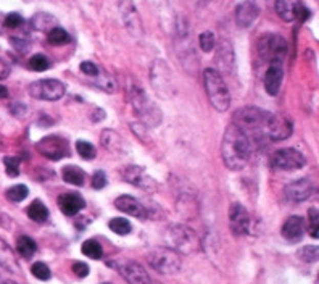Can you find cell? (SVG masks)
<instances>
[{
  "label": "cell",
  "mask_w": 319,
  "mask_h": 284,
  "mask_svg": "<svg viewBox=\"0 0 319 284\" xmlns=\"http://www.w3.org/2000/svg\"><path fill=\"white\" fill-rule=\"evenodd\" d=\"M223 160L226 167L232 171H239L247 167L251 155V142L250 139L242 133V129L237 128L234 123L229 125L224 137H223V147H221Z\"/></svg>",
  "instance_id": "1"
},
{
  "label": "cell",
  "mask_w": 319,
  "mask_h": 284,
  "mask_svg": "<svg viewBox=\"0 0 319 284\" xmlns=\"http://www.w3.org/2000/svg\"><path fill=\"white\" fill-rule=\"evenodd\" d=\"M272 113L261 110L258 107H244L239 108L234 113V125L242 129L250 142L253 140H261L268 139L266 131H268V123Z\"/></svg>",
  "instance_id": "2"
},
{
  "label": "cell",
  "mask_w": 319,
  "mask_h": 284,
  "mask_svg": "<svg viewBox=\"0 0 319 284\" xmlns=\"http://www.w3.org/2000/svg\"><path fill=\"white\" fill-rule=\"evenodd\" d=\"M164 241H166V246L173 249L174 252L184 255L195 254L200 249V241L197 233L192 228L182 223H174L168 226L166 233H164Z\"/></svg>",
  "instance_id": "3"
},
{
  "label": "cell",
  "mask_w": 319,
  "mask_h": 284,
  "mask_svg": "<svg viewBox=\"0 0 319 284\" xmlns=\"http://www.w3.org/2000/svg\"><path fill=\"white\" fill-rule=\"evenodd\" d=\"M203 83L206 95L210 99V104L213 105L215 110L226 112L230 107V92L229 87L223 78V74L215 68H206L203 71Z\"/></svg>",
  "instance_id": "4"
},
{
  "label": "cell",
  "mask_w": 319,
  "mask_h": 284,
  "mask_svg": "<svg viewBox=\"0 0 319 284\" xmlns=\"http://www.w3.org/2000/svg\"><path fill=\"white\" fill-rule=\"evenodd\" d=\"M129 97H131V105L136 110V113L140 116V119L150 128H157L161 125V110L155 105L148 94L140 89L137 86H133L129 89Z\"/></svg>",
  "instance_id": "5"
},
{
  "label": "cell",
  "mask_w": 319,
  "mask_h": 284,
  "mask_svg": "<svg viewBox=\"0 0 319 284\" xmlns=\"http://www.w3.org/2000/svg\"><path fill=\"white\" fill-rule=\"evenodd\" d=\"M257 52L263 62H268L269 65L272 63L282 65V62L287 57L289 46H287V40L282 36L268 32V34L260 36L257 42Z\"/></svg>",
  "instance_id": "6"
},
{
  "label": "cell",
  "mask_w": 319,
  "mask_h": 284,
  "mask_svg": "<svg viewBox=\"0 0 319 284\" xmlns=\"http://www.w3.org/2000/svg\"><path fill=\"white\" fill-rule=\"evenodd\" d=\"M148 265L161 275H174L181 270V257L169 247H157L147 255Z\"/></svg>",
  "instance_id": "7"
},
{
  "label": "cell",
  "mask_w": 319,
  "mask_h": 284,
  "mask_svg": "<svg viewBox=\"0 0 319 284\" xmlns=\"http://www.w3.org/2000/svg\"><path fill=\"white\" fill-rule=\"evenodd\" d=\"M118 7H119V16L123 19V25L129 32V36L134 37L136 40L144 39L145 34L144 25H142V18L133 0H119Z\"/></svg>",
  "instance_id": "8"
},
{
  "label": "cell",
  "mask_w": 319,
  "mask_h": 284,
  "mask_svg": "<svg viewBox=\"0 0 319 284\" xmlns=\"http://www.w3.org/2000/svg\"><path fill=\"white\" fill-rule=\"evenodd\" d=\"M29 95L37 100H58L67 92V87L58 79H40L29 84Z\"/></svg>",
  "instance_id": "9"
},
{
  "label": "cell",
  "mask_w": 319,
  "mask_h": 284,
  "mask_svg": "<svg viewBox=\"0 0 319 284\" xmlns=\"http://www.w3.org/2000/svg\"><path fill=\"white\" fill-rule=\"evenodd\" d=\"M150 81L155 92L164 99L171 97L173 92V86H171V71L168 68V65L163 60H155L152 65V71H150Z\"/></svg>",
  "instance_id": "10"
},
{
  "label": "cell",
  "mask_w": 319,
  "mask_h": 284,
  "mask_svg": "<svg viewBox=\"0 0 319 284\" xmlns=\"http://www.w3.org/2000/svg\"><path fill=\"white\" fill-rule=\"evenodd\" d=\"M37 150L46 158L58 161L70 155V144L61 136H47L37 142Z\"/></svg>",
  "instance_id": "11"
},
{
  "label": "cell",
  "mask_w": 319,
  "mask_h": 284,
  "mask_svg": "<svg viewBox=\"0 0 319 284\" xmlns=\"http://www.w3.org/2000/svg\"><path fill=\"white\" fill-rule=\"evenodd\" d=\"M305 155L302 152L295 149H281L278 152H274V155L271 157V165L278 170L284 171H293V170H302L305 167Z\"/></svg>",
  "instance_id": "12"
},
{
  "label": "cell",
  "mask_w": 319,
  "mask_h": 284,
  "mask_svg": "<svg viewBox=\"0 0 319 284\" xmlns=\"http://www.w3.org/2000/svg\"><path fill=\"white\" fill-rule=\"evenodd\" d=\"M110 267H116L118 273L123 276L129 284H150V275L137 261L131 260H118L116 263H110Z\"/></svg>",
  "instance_id": "13"
},
{
  "label": "cell",
  "mask_w": 319,
  "mask_h": 284,
  "mask_svg": "<svg viewBox=\"0 0 319 284\" xmlns=\"http://www.w3.org/2000/svg\"><path fill=\"white\" fill-rule=\"evenodd\" d=\"M250 215L242 204H232L229 209V226L237 236H244L250 233Z\"/></svg>",
  "instance_id": "14"
},
{
  "label": "cell",
  "mask_w": 319,
  "mask_h": 284,
  "mask_svg": "<svg viewBox=\"0 0 319 284\" xmlns=\"http://www.w3.org/2000/svg\"><path fill=\"white\" fill-rule=\"evenodd\" d=\"M124 179L131 184L137 186L139 189H144L147 192H155L157 191L155 179H153L152 176H148L147 171L142 167H137V165L127 167L124 170Z\"/></svg>",
  "instance_id": "15"
},
{
  "label": "cell",
  "mask_w": 319,
  "mask_h": 284,
  "mask_svg": "<svg viewBox=\"0 0 319 284\" xmlns=\"http://www.w3.org/2000/svg\"><path fill=\"white\" fill-rule=\"evenodd\" d=\"M292 131H293V126L290 123V119L272 113L268 123L266 137L271 140H284L292 136Z\"/></svg>",
  "instance_id": "16"
},
{
  "label": "cell",
  "mask_w": 319,
  "mask_h": 284,
  "mask_svg": "<svg viewBox=\"0 0 319 284\" xmlns=\"http://www.w3.org/2000/svg\"><path fill=\"white\" fill-rule=\"evenodd\" d=\"M260 15V7L255 0H244L236 7V23L240 28H248Z\"/></svg>",
  "instance_id": "17"
},
{
  "label": "cell",
  "mask_w": 319,
  "mask_h": 284,
  "mask_svg": "<svg viewBox=\"0 0 319 284\" xmlns=\"http://www.w3.org/2000/svg\"><path fill=\"white\" fill-rule=\"evenodd\" d=\"M314 186L310 179H296L285 186V197L292 202H305L313 195Z\"/></svg>",
  "instance_id": "18"
},
{
  "label": "cell",
  "mask_w": 319,
  "mask_h": 284,
  "mask_svg": "<svg viewBox=\"0 0 319 284\" xmlns=\"http://www.w3.org/2000/svg\"><path fill=\"white\" fill-rule=\"evenodd\" d=\"M115 207L118 210L124 212L126 215L140 218V220H145V218L150 216L147 207L144 204H140L136 197H131V195H119L115 200Z\"/></svg>",
  "instance_id": "19"
},
{
  "label": "cell",
  "mask_w": 319,
  "mask_h": 284,
  "mask_svg": "<svg viewBox=\"0 0 319 284\" xmlns=\"http://www.w3.org/2000/svg\"><path fill=\"white\" fill-rule=\"evenodd\" d=\"M58 207L63 212V215L74 216L86 207V200L78 192H65L58 197Z\"/></svg>",
  "instance_id": "20"
},
{
  "label": "cell",
  "mask_w": 319,
  "mask_h": 284,
  "mask_svg": "<svg viewBox=\"0 0 319 284\" xmlns=\"http://www.w3.org/2000/svg\"><path fill=\"white\" fill-rule=\"evenodd\" d=\"M303 12L302 0H276V13L279 15L281 19L287 21H295L299 19Z\"/></svg>",
  "instance_id": "21"
},
{
  "label": "cell",
  "mask_w": 319,
  "mask_h": 284,
  "mask_svg": "<svg viewBox=\"0 0 319 284\" xmlns=\"http://www.w3.org/2000/svg\"><path fill=\"white\" fill-rule=\"evenodd\" d=\"M282 234L284 237L290 242H300L305 236V223L302 216L292 215L285 220L282 226Z\"/></svg>",
  "instance_id": "22"
},
{
  "label": "cell",
  "mask_w": 319,
  "mask_h": 284,
  "mask_svg": "<svg viewBox=\"0 0 319 284\" xmlns=\"http://www.w3.org/2000/svg\"><path fill=\"white\" fill-rule=\"evenodd\" d=\"M284 79V70L281 63H272L265 73V78H263V84H265V89L269 95H278L281 84Z\"/></svg>",
  "instance_id": "23"
},
{
  "label": "cell",
  "mask_w": 319,
  "mask_h": 284,
  "mask_svg": "<svg viewBox=\"0 0 319 284\" xmlns=\"http://www.w3.org/2000/svg\"><path fill=\"white\" fill-rule=\"evenodd\" d=\"M216 63L223 68V71L230 73L234 67V50L227 40H221L216 52Z\"/></svg>",
  "instance_id": "24"
},
{
  "label": "cell",
  "mask_w": 319,
  "mask_h": 284,
  "mask_svg": "<svg viewBox=\"0 0 319 284\" xmlns=\"http://www.w3.org/2000/svg\"><path fill=\"white\" fill-rule=\"evenodd\" d=\"M0 267L5 268L10 273H18L19 271V265L16 261L15 252L12 250L4 239H0Z\"/></svg>",
  "instance_id": "25"
},
{
  "label": "cell",
  "mask_w": 319,
  "mask_h": 284,
  "mask_svg": "<svg viewBox=\"0 0 319 284\" xmlns=\"http://www.w3.org/2000/svg\"><path fill=\"white\" fill-rule=\"evenodd\" d=\"M28 215L31 220H34L36 223H46L49 220V209L42 200L36 199L28 207Z\"/></svg>",
  "instance_id": "26"
},
{
  "label": "cell",
  "mask_w": 319,
  "mask_h": 284,
  "mask_svg": "<svg viewBox=\"0 0 319 284\" xmlns=\"http://www.w3.org/2000/svg\"><path fill=\"white\" fill-rule=\"evenodd\" d=\"M100 140H102V146L108 150H112V152H121L124 147L123 139H121L112 129H105L102 133V136H100Z\"/></svg>",
  "instance_id": "27"
},
{
  "label": "cell",
  "mask_w": 319,
  "mask_h": 284,
  "mask_svg": "<svg viewBox=\"0 0 319 284\" xmlns=\"http://www.w3.org/2000/svg\"><path fill=\"white\" fill-rule=\"evenodd\" d=\"M31 26L36 31H42V32H49L50 29H53L57 26V19H55L50 13H37L32 16L31 19Z\"/></svg>",
  "instance_id": "28"
},
{
  "label": "cell",
  "mask_w": 319,
  "mask_h": 284,
  "mask_svg": "<svg viewBox=\"0 0 319 284\" xmlns=\"http://www.w3.org/2000/svg\"><path fill=\"white\" fill-rule=\"evenodd\" d=\"M61 176H63V179L67 181L68 184H73V186H84L86 173H84L81 168L76 167V165L65 167L63 171H61Z\"/></svg>",
  "instance_id": "29"
},
{
  "label": "cell",
  "mask_w": 319,
  "mask_h": 284,
  "mask_svg": "<svg viewBox=\"0 0 319 284\" xmlns=\"http://www.w3.org/2000/svg\"><path fill=\"white\" fill-rule=\"evenodd\" d=\"M16 250L21 257L25 258H31L32 255L36 254L37 246L34 242V239H31L29 236H19L16 239Z\"/></svg>",
  "instance_id": "30"
},
{
  "label": "cell",
  "mask_w": 319,
  "mask_h": 284,
  "mask_svg": "<svg viewBox=\"0 0 319 284\" xmlns=\"http://www.w3.org/2000/svg\"><path fill=\"white\" fill-rule=\"evenodd\" d=\"M47 39H49V42L52 44V46L60 47V46H65V44L70 42V34L63 28L55 26L53 29H50L47 32Z\"/></svg>",
  "instance_id": "31"
},
{
  "label": "cell",
  "mask_w": 319,
  "mask_h": 284,
  "mask_svg": "<svg viewBox=\"0 0 319 284\" xmlns=\"http://www.w3.org/2000/svg\"><path fill=\"white\" fill-rule=\"evenodd\" d=\"M94 84L97 86V87H100L102 91H105V92H110V94H113L115 91H116V84H115V79L112 78V76H108L105 71H98V74L97 76H94Z\"/></svg>",
  "instance_id": "32"
},
{
  "label": "cell",
  "mask_w": 319,
  "mask_h": 284,
  "mask_svg": "<svg viewBox=\"0 0 319 284\" xmlns=\"http://www.w3.org/2000/svg\"><path fill=\"white\" fill-rule=\"evenodd\" d=\"M81 250H82V254L86 257L94 258V260H100L102 255H103V249H102L100 244L95 241V239H87V241H84Z\"/></svg>",
  "instance_id": "33"
},
{
  "label": "cell",
  "mask_w": 319,
  "mask_h": 284,
  "mask_svg": "<svg viewBox=\"0 0 319 284\" xmlns=\"http://www.w3.org/2000/svg\"><path fill=\"white\" fill-rule=\"evenodd\" d=\"M108 226L113 233H116L119 236H126L133 231V225H131L126 218H113V220L108 223Z\"/></svg>",
  "instance_id": "34"
},
{
  "label": "cell",
  "mask_w": 319,
  "mask_h": 284,
  "mask_svg": "<svg viewBox=\"0 0 319 284\" xmlns=\"http://www.w3.org/2000/svg\"><path fill=\"white\" fill-rule=\"evenodd\" d=\"M28 194H29V189L26 188L25 184H16V186H12L8 191H7V199L10 202H21V200H25L28 197Z\"/></svg>",
  "instance_id": "35"
},
{
  "label": "cell",
  "mask_w": 319,
  "mask_h": 284,
  "mask_svg": "<svg viewBox=\"0 0 319 284\" xmlns=\"http://www.w3.org/2000/svg\"><path fill=\"white\" fill-rule=\"evenodd\" d=\"M296 255H299V258L305 261V263H314L319 257V249L317 246H305L296 252Z\"/></svg>",
  "instance_id": "36"
},
{
  "label": "cell",
  "mask_w": 319,
  "mask_h": 284,
  "mask_svg": "<svg viewBox=\"0 0 319 284\" xmlns=\"http://www.w3.org/2000/svg\"><path fill=\"white\" fill-rule=\"evenodd\" d=\"M76 150H78V154L84 160H92V158H95V154H97L95 147L91 144V142H87V140H78V142H76Z\"/></svg>",
  "instance_id": "37"
},
{
  "label": "cell",
  "mask_w": 319,
  "mask_h": 284,
  "mask_svg": "<svg viewBox=\"0 0 319 284\" xmlns=\"http://www.w3.org/2000/svg\"><path fill=\"white\" fill-rule=\"evenodd\" d=\"M28 67L32 70V71H47L50 68V62L47 60V57L40 55V53H37V55L31 57L29 62H28Z\"/></svg>",
  "instance_id": "38"
},
{
  "label": "cell",
  "mask_w": 319,
  "mask_h": 284,
  "mask_svg": "<svg viewBox=\"0 0 319 284\" xmlns=\"http://www.w3.org/2000/svg\"><path fill=\"white\" fill-rule=\"evenodd\" d=\"M199 46L203 52H211L216 46V39L211 31H203L199 36Z\"/></svg>",
  "instance_id": "39"
},
{
  "label": "cell",
  "mask_w": 319,
  "mask_h": 284,
  "mask_svg": "<svg viewBox=\"0 0 319 284\" xmlns=\"http://www.w3.org/2000/svg\"><path fill=\"white\" fill-rule=\"evenodd\" d=\"M31 273H32V276L40 281H47L52 276L50 268L46 263H42V261H36V263L31 267Z\"/></svg>",
  "instance_id": "40"
},
{
  "label": "cell",
  "mask_w": 319,
  "mask_h": 284,
  "mask_svg": "<svg viewBox=\"0 0 319 284\" xmlns=\"http://www.w3.org/2000/svg\"><path fill=\"white\" fill-rule=\"evenodd\" d=\"M4 163L7 167V174H8V176H12V178L18 176V174H19V170H18L19 158H16V157H5Z\"/></svg>",
  "instance_id": "41"
},
{
  "label": "cell",
  "mask_w": 319,
  "mask_h": 284,
  "mask_svg": "<svg viewBox=\"0 0 319 284\" xmlns=\"http://www.w3.org/2000/svg\"><path fill=\"white\" fill-rule=\"evenodd\" d=\"M23 23H25V19H23V16H21L19 13H8L5 16V26L10 28V29L19 28Z\"/></svg>",
  "instance_id": "42"
},
{
  "label": "cell",
  "mask_w": 319,
  "mask_h": 284,
  "mask_svg": "<svg viewBox=\"0 0 319 284\" xmlns=\"http://www.w3.org/2000/svg\"><path fill=\"white\" fill-rule=\"evenodd\" d=\"M81 71L86 74V76H91V78H94V76L98 74V71H100V68H98V65L94 63V62H82L79 65Z\"/></svg>",
  "instance_id": "43"
},
{
  "label": "cell",
  "mask_w": 319,
  "mask_h": 284,
  "mask_svg": "<svg viewBox=\"0 0 319 284\" xmlns=\"http://www.w3.org/2000/svg\"><path fill=\"white\" fill-rule=\"evenodd\" d=\"M308 216H310V234L317 239V209L316 207H313V209H310V212H308Z\"/></svg>",
  "instance_id": "44"
},
{
  "label": "cell",
  "mask_w": 319,
  "mask_h": 284,
  "mask_svg": "<svg viewBox=\"0 0 319 284\" xmlns=\"http://www.w3.org/2000/svg\"><path fill=\"white\" fill-rule=\"evenodd\" d=\"M107 186V176H105V173L102 170H98L94 173V176H92V188L94 189H103Z\"/></svg>",
  "instance_id": "45"
},
{
  "label": "cell",
  "mask_w": 319,
  "mask_h": 284,
  "mask_svg": "<svg viewBox=\"0 0 319 284\" xmlns=\"http://www.w3.org/2000/svg\"><path fill=\"white\" fill-rule=\"evenodd\" d=\"M73 273L78 278H86L87 275H89V265L84 263V261H76V263H73Z\"/></svg>",
  "instance_id": "46"
},
{
  "label": "cell",
  "mask_w": 319,
  "mask_h": 284,
  "mask_svg": "<svg viewBox=\"0 0 319 284\" xmlns=\"http://www.w3.org/2000/svg\"><path fill=\"white\" fill-rule=\"evenodd\" d=\"M8 76H10V65L4 58H0V79H7Z\"/></svg>",
  "instance_id": "47"
},
{
  "label": "cell",
  "mask_w": 319,
  "mask_h": 284,
  "mask_svg": "<svg viewBox=\"0 0 319 284\" xmlns=\"http://www.w3.org/2000/svg\"><path fill=\"white\" fill-rule=\"evenodd\" d=\"M10 110H12V113L16 115V116H23L25 112H26V105H23V104H16V105H12V107H10Z\"/></svg>",
  "instance_id": "48"
},
{
  "label": "cell",
  "mask_w": 319,
  "mask_h": 284,
  "mask_svg": "<svg viewBox=\"0 0 319 284\" xmlns=\"http://www.w3.org/2000/svg\"><path fill=\"white\" fill-rule=\"evenodd\" d=\"M8 97V89L5 86H0V99H7Z\"/></svg>",
  "instance_id": "49"
},
{
  "label": "cell",
  "mask_w": 319,
  "mask_h": 284,
  "mask_svg": "<svg viewBox=\"0 0 319 284\" xmlns=\"http://www.w3.org/2000/svg\"><path fill=\"white\" fill-rule=\"evenodd\" d=\"M105 284H108V282H105Z\"/></svg>",
  "instance_id": "50"
}]
</instances>
